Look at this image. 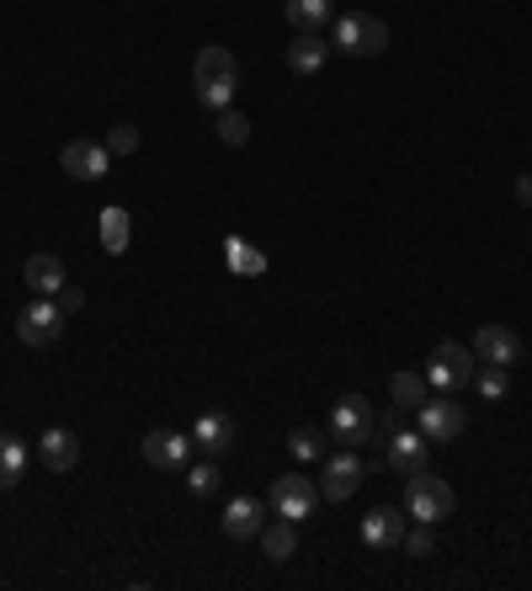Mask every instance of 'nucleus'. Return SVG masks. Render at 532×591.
I'll return each mask as SVG.
<instances>
[{
	"mask_svg": "<svg viewBox=\"0 0 532 591\" xmlns=\"http://www.w3.org/2000/svg\"><path fill=\"white\" fill-rule=\"evenodd\" d=\"M405 518L415 522H447L453 518V506H459V495H453V485L442 480V474H432V469H415V474H405Z\"/></svg>",
	"mask_w": 532,
	"mask_h": 591,
	"instance_id": "f257e3e1",
	"label": "nucleus"
},
{
	"mask_svg": "<svg viewBox=\"0 0 532 591\" xmlns=\"http://www.w3.org/2000/svg\"><path fill=\"white\" fill-rule=\"evenodd\" d=\"M224 256H229V267L240 272V277H262V272H266V256L250 246V240H240V235H229V240H224Z\"/></svg>",
	"mask_w": 532,
	"mask_h": 591,
	"instance_id": "393cba45",
	"label": "nucleus"
},
{
	"mask_svg": "<svg viewBox=\"0 0 532 591\" xmlns=\"http://www.w3.org/2000/svg\"><path fill=\"white\" fill-rule=\"evenodd\" d=\"M193 432H149L145 437V464L155 469H187L193 459Z\"/></svg>",
	"mask_w": 532,
	"mask_h": 591,
	"instance_id": "ddd939ff",
	"label": "nucleus"
},
{
	"mask_svg": "<svg viewBox=\"0 0 532 591\" xmlns=\"http://www.w3.org/2000/svg\"><path fill=\"white\" fill-rule=\"evenodd\" d=\"M218 80H240V65H235V53L224 43H208L193 59V86H218Z\"/></svg>",
	"mask_w": 532,
	"mask_h": 591,
	"instance_id": "f3484780",
	"label": "nucleus"
},
{
	"mask_svg": "<svg viewBox=\"0 0 532 591\" xmlns=\"http://www.w3.org/2000/svg\"><path fill=\"white\" fill-rule=\"evenodd\" d=\"M53 304H59L65 315H80V309H86V288H75V283H65V288L53 294Z\"/></svg>",
	"mask_w": 532,
	"mask_h": 591,
	"instance_id": "473e14b6",
	"label": "nucleus"
},
{
	"mask_svg": "<svg viewBox=\"0 0 532 591\" xmlns=\"http://www.w3.org/2000/svg\"><path fill=\"white\" fill-rule=\"evenodd\" d=\"M288 453L298 459V464H319V459H325V432H319V426H293Z\"/></svg>",
	"mask_w": 532,
	"mask_h": 591,
	"instance_id": "a878e982",
	"label": "nucleus"
},
{
	"mask_svg": "<svg viewBox=\"0 0 532 591\" xmlns=\"http://www.w3.org/2000/svg\"><path fill=\"white\" fill-rule=\"evenodd\" d=\"M27 288H32V294L38 298H53L59 294V288H65V283H70V272H65V262H59V256H53V250H38V256H27Z\"/></svg>",
	"mask_w": 532,
	"mask_h": 591,
	"instance_id": "2eb2a0df",
	"label": "nucleus"
},
{
	"mask_svg": "<svg viewBox=\"0 0 532 591\" xmlns=\"http://www.w3.org/2000/svg\"><path fill=\"white\" fill-rule=\"evenodd\" d=\"M415 426L426 432V443H453L469 426V411H463L453 394H426V405L415 411Z\"/></svg>",
	"mask_w": 532,
	"mask_h": 591,
	"instance_id": "423d86ee",
	"label": "nucleus"
},
{
	"mask_svg": "<svg viewBox=\"0 0 532 591\" xmlns=\"http://www.w3.org/2000/svg\"><path fill=\"white\" fill-rule=\"evenodd\" d=\"M516 203H522V208H532V176H522V181H516Z\"/></svg>",
	"mask_w": 532,
	"mask_h": 591,
	"instance_id": "72a5a7b5",
	"label": "nucleus"
},
{
	"mask_svg": "<svg viewBox=\"0 0 532 591\" xmlns=\"http://www.w3.org/2000/svg\"><path fill=\"white\" fill-rule=\"evenodd\" d=\"M283 11H288V22L298 27V32H315V27H325L331 17H336V6H331V0H288Z\"/></svg>",
	"mask_w": 532,
	"mask_h": 591,
	"instance_id": "b1692460",
	"label": "nucleus"
},
{
	"mask_svg": "<svg viewBox=\"0 0 532 591\" xmlns=\"http://www.w3.org/2000/svg\"><path fill=\"white\" fill-rule=\"evenodd\" d=\"M65 336V309L53 298H32L22 315H17V342L27 346H53Z\"/></svg>",
	"mask_w": 532,
	"mask_h": 591,
	"instance_id": "0eeeda50",
	"label": "nucleus"
},
{
	"mask_svg": "<svg viewBox=\"0 0 532 591\" xmlns=\"http://www.w3.org/2000/svg\"><path fill=\"white\" fill-rule=\"evenodd\" d=\"M262 528H266V506L256 495H235V501L224 506V539L250 543V539H262Z\"/></svg>",
	"mask_w": 532,
	"mask_h": 591,
	"instance_id": "9b49d317",
	"label": "nucleus"
},
{
	"mask_svg": "<svg viewBox=\"0 0 532 591\" xmlns=\"http://www.w3.org/2000/svg\"><path fill=\"white\" fill-rule=\"evenodd\" d=\"M262 549H266V560H293L298 554V522H288V518H277V522H266L262 528Z\"/></svg>",
	"mask_w": 532,
	"mask_h": 591,
	"instance_id": "412c9836",
	"label": "nucleus"
},
{
	"mask_svg": "<svg viewBox=\"0 0 532 591\" xmlns=\"http://www.w3.org/2000/svg\"><path fill=\"white\" fill-rule=\"evenodd\" d=\"M325 59H331V43L315 38V32H298L288 43V70L293 75H319L325 70Z\"/></svg>",
	"mask_w": 532,
	"mask_h": 591,
	"instance_id": "6ab92c4d",
	"label": "nucleus"
},
{
	"mask_svg": "<svg viewBox=\"0 0 532 591\" xmlns=\"http://www.w3.org/2000/svg\"><path fill=\"white\" fill-rule=\"evenodd\" d=\"M331 43L341 53H352V59H378L388 49V22L373 17V11H346V17H336V38Z\"/></svg>",
	"mask_w": 532,
	"mask_h": 591,
	"instance_id": "f03ea898",
	"label": "nucleus"
},
{
	"mask_svg": "<svg viewBox=\"0 0 532 591\" xmlns=\"http://www.w3.org/2000/svg\"><path fill=\"white\" fill-rule=\"evenodd\" d=\"M426 384H432L436 394L474 390V352L463 342H436L432 357H426Z\"/></svg>",
	"mask_w": 532,
	"mask_h": 591,
	"instance_id": "7ed1b4c3",
	"label": "nucleus"
},
{
	"mask_svg": "<svg viewBox=\"0 0 532 591\" xmlns=\"http://www.w3.org/2000/svg\"><path fill=\"white\" fill-rule=\"evenodd\" d=\"M405 528H411V522H405V506H400V512H394V506H373V512L363 518V543L388 554V549L405 543Z\"/></svg>",
	"mask_w": 532,
	"mask_h": 591,
	"instance_id": "f8f14e48",
	"label": "nucleus"
},
{
	"mask_svg": "<svg viewBox=\"0 0 532 591\" xmlns=\"http://www.w3.org/2000/svg\"><path fill=\"white\" fill-rule=\"evenodd\" d=\"M128 235H134V224H128V208H101V250L107 256H122L128 250Z\"/></svg>",
	"mask_w": 532,
	"mask_h": 591,
	"instance_id": "5701e85b",
	"label": "nucleus"
},
{
	"mask_svg": "<svg viewBox=\"0 0 532 591\" xmlns=\"http://www.w3.org/2000/svg\"><path fill=\"white\" fill-rule=\"evenodd\" d=\"M411 560H426L436 549V539H432V522H415V528H405V543H400Z\"/></svg>",
	"mask_w": 532,
	"mask_h": 591,
	"instance_id": "cd10ccee",
	"label": "nucleus"
},
{
	"mask_svg": "<svg viewBox=\"0 0 532 591\" xmlns=\"http://www.w3.org/2000/svg\"><path fill=\"white\" fill-rule=\"evenodd\" d=\"M218 139H224V145H245V139H250V118L235 112V107H224V112H218Z\"/></svg>",
	"mask_w": 532,
	"mask_h": 591,
	"instance_id": "bb28decb",
	"label": "nucleus"
},
{
	"mask_svg": "<svg viewBox=\"0 0 532 591\" xmlns=\"http://www.w3.org/2000/svg\"><path fill=\"white\" fill-rule=\"evenodd\" d=\"M59 166H65L75 181H101L107 166H112V155H107V145H97V139H70V145L59 149Z\"/></svg>",
	"mask_w": 532,
	"mask_h": 591,
	"instance_id": "1a4fd4ad",
	"label": "nucleus"
},
{
	"mask_svg": "<svg viewBox=\"0 0 532 591\" xmlns=\"http://www.w3.org/2000/svg\"><path fill=\"white\" fill-rule=\"evenodd\" d=\"M22 474H27V443L11 437V432H0V491L22 485Z\"/></svg>",
	"mask_w": 532,
	"mask_h": 591,
	"instance_id": "4be33fe9",
	"label": "nucleus"
},
{
	"mask_svg": "<svg viewBox=\"0 0 532 591\" xmlns=\"http://www.w3.org/2000/svg\"><path fill=\"white\" fill-rule=\"evenodd\" d=\"M426 394H432V384H426V373L400 368L394 378H388V400H394L400 411H421V405H426Z\"/></svg>",
	"mask_w": 532,
	"mask_h": 591,
	"instance_id": "aec40b11",
	"label": "nucleus"
},
{
	"mask_svg": "<svg viewBox=\"0 0 532 591\" xmlns=\"http://www.w3.org/2000/svg\"><path fill=\"white\" fill-rule=\"evenodd\" d=\"M426 453H432V443H426V432H421V426H388V437H384L388 469L415 474V469H426Z\"/></svg>",
	"mask_w": 532,
	"mask_h": 591,
	"instance_id": "6e6552de",
	"label": "nucleus"
},
{
	"mask_svg": "<svg viewBox=\"0 0 532 591\" xmlns=\"http://www.w3.org/2000/svg\"><path fill=\"white\" fill-rule=\"evenodd\" d=\"M101 145H107V155H134V149H139V128H134V124L107 128V139H101Z\"/></svg>",
	"mask_w": 532,
	"mask_h": 591,
	"instance_id": "c756f323",
	"label": "nucleus"
},
{
	"mask_svg": "<svg viewBox=\"0 0 532 591\" xmlns=\"http://www.w3.org/2000/svg\"><path fill=\"white\" fill-rule=\"evenodd\" d=\"M266 501H272V512H277V518L304 522V518H315V506L325 501V495H319V485L309 480V474H277V480H272V491H266Z\"/></svg>",
	"mask_w": 532,
	"mask_h": 591,
	"instance_id": "20e7f679",
	"label": "nucleus"
},
{
	"mask_svg": "<svg viewBox=\"0 0 532 591\" xmlns=\"http://www.w3.org/2000/svg\"><path fill=\"white\" fill-rule=\"evenodd\" d=\"M474 378H480V384H474V390H480L484 400H506V390H511L506 368H495V363H490V368H484V373H474Z\"/></svg>",
	"mask_w": 532,
	"mask_h": 591,
	"instance_id": "7c9ffc66",
	"label": "nucleus"
},
{
	"mask_svg": "<svg viewBox=\"0 0 532 591\" xmlns=\"http://www.w3.org/2000/svg\"><path fill=\"white\" fill-rule=\"evenodd\" d=\"M193 443L208 453V459H218V453H229V443H235V421L218 416V411H208V416L193 421Z\"/></svg>",
	"mask_w": 532,
	"mask_h": 591,
	"instance_id": "a211bd4d",
	"label": "nucleus"
},
{
	"mask_svg": "<svg viewBox=\"0 0 532 591\" xmlns=\"http://www.w3.org/2000/svg\"><path fill=\"white\" fill-rule=\"evenodd\" d=\"M474 352H480L484 363H495V368H511V363H522V336L511 331V325H480V336H474Z\"/></svg>",
	"mask_w": 532,
	"mask_h": 591,
	"instance_id": "4468645a",
	"label": "nucleus"
},
{
	"mask_svg": "<svg viewBox=\"0 0 532 591\" xmlns=\"http://www.w3.org/2000/svg\"><path fill=\"white\" fill-rule=\"evenodd\" d=\"M187 485H193V495H203V501H208V495L218 491V464H214V459H208V464H193V469H187Z\"/></svg>",
	"mask_w": 532,
	"mask_h": 591,
	"instance_id": "c85d7f7f",
	"label": "nucleus"
},
{
	"mask_svg": "<svg viewBox=\"0 0 532 591\" xmlns=\"http://www.w3.org/2000/svg\"><path fill=\"white\" fill-rule=\"evenodd\" d=\"M373 426H378V411L367 405V394H346V400H336V411H331V437H336L341 447L373 443Z\"/></svg>",
	"mask_w": 532,
	"mask_h": 591,
	"instance_id": "39448f33",
	"label": "nucleus"
},
{
	"mask_svg": "<svg viewBox=\"0 0 532 591\" xmlns=\"http://www.w3.org/2000/svg\"><path fill=\"white\" fill-rule=\"evenodd\" d=\"M357 485H363V459L346 447V453H336V459L325 464V474H319V495H325V501H352Z\"/></svg>",
	"mask_w": 532,
	"mask_h": 591,
	"instance_id": "9d476101",
	"label": "nucleus"
},
{
	"mask_svg": "<svg viewBox=\"0 0 532 591\" xmlns=\"http://www.w3.org/2000/svg\"><path fill=\"white\" fill-rule=\"evenodd\" d=\"M38 453H43V464H49L53 474H70V469L80 464V437H75L70 426H49V432L38 437Z\"/></svg>",
	"mask_w": 532,
	"mask_h": 591,
	"instance_id": "dca6fc26",
	"label": "nucleus"
},
{
	"mask_svg": "<svg viewBox=\"0 0 532 591\" xmlns=\"http://www.w3.org/2000/svg\"><path fill=\"white\" fill-rule=\"evenodd\" d=\"M197 101H203V107H214V112H224V107L235 101V80H218V86H197Z\"/></svg>",
	"mask_w": 532,
	"mask_h": 591,
	"instance_id": "2f4dec72",
	"label": "nucleus"
}]
</instances>
